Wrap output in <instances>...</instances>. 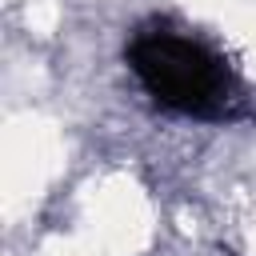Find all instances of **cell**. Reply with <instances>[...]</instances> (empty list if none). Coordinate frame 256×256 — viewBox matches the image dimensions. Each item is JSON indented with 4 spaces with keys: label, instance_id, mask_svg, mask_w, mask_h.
Returning <instances> with one entry per match:
<instances>
[{
    "label": "cell",
    "instance_id": "1",
    "mask_svg": "<svg viewBox=\"0 0 256 256\" xmlns=\"http://www.w3.org/2000/svg\"><path fill=\"white\" fill-rule=\"evenodd\" d=\"M128 68L144 92L180 116L220 120L236 104V72L204 40L176 28H144L128 44Z\"/></svg>",
    "mask_w": 256,
    "mask_h": 256
}]
</instances>
